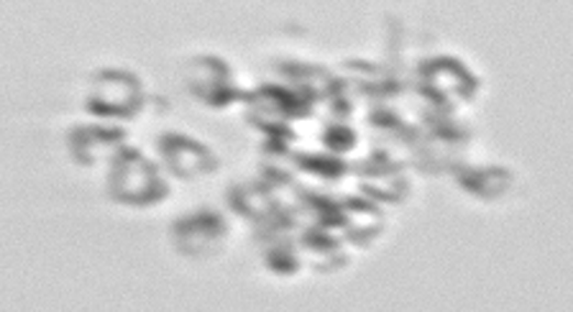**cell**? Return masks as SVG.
Here are the masks:
<instances>
[{
	"instance_id": "cell-1",
	"label": "cell",
	"mask_w": 573,
	"mask_h": 312,
	"mask_svg": "<svg viewBox=\"0 0 573 312\" xmlns=\"http://www.w3.org/2000/svg\"><path fill=\"white\" fill-rule=\"evenodd\" d=\"M108 192L115 202L133 208L154 205L167 198V185L159 177V171L139 152L121 146L113 154L111 175H108Z\"/></svg>"
},
{
	"instance_id": "cell-2",
	"label": "cell",
	"mask_w": 573,
	"mask_h": 312,
	"mask_svg": "<svg viewBox=\"0 0 573 312\" xmlns=\"http://www.w3.org/2000/svg\"><path fill=\"white\" fill-rule=\"evenodd\" d=\"M418 75H420L418 92L422 103L453 108V100H463V103H466V100L476 96V88H478L476 77L471 75L459 59H451V57L426 59L420 65Z\"/></svg>"
},
{
	"instance_id": "cell-3",
	"label": "cell",
	"mask_w": 573,
	"mask_h": 312,
	"mask_svg": "<svg viewBox=\"0 0 573 312\" xmlns=\"http://www.w3.org/2000/svg\"><path fill=\"white\" fill-rule=\"evenodd\" d=\"M144 105V90L131 73L106 69L92 80L88 111L103 119H133Z\"/></svg>"
},
{
	"instance_id": "cell-4",
	"label": "cell",
	"mask_w": 573,
	"mask_h": 312,
	"mask_svg": "<svg viewBox=\"0 0 573 312\" xmlns=\"http://www.w3.org/2000/svg\"><path fill=\"white\" fill-rule=\"evenodd\" d=\"M229 238L223 218L213 210H200V213L179 218L172 225V241H175L177 252L190 259H210V256L221 254Z\"/></svg>"
},
{
	"instance_id": "cell-5",
	"label": "cell",
	"mask_w": 573,
	"mask_h": 312,
	"mask_svg": "<svg viewBox=\"0 0 573 312\" xmlns=\"http://www.w3.org/2000/svg\"><path fill=\"white\" fill-rule=\"evenodd\" d=\"M185 85L208 108H225L241 98L239 90L233 88L229 65L223 59L210 57V54L187 62Z\"/></svg>"
},
{
	"instance_id": "cell-6",
	"label": "cell",
	"mask_w": 573,
	"mask_h": 312,
	"mask_svg": "<svg viewBox=\"0 0 573 312\" xmlns=\"http://www.w3.org/2000/svg\"><path fill=\"white\" fill-rule=\"evenodd\" d=\"M249 111L246 121H297L312 113L316 96L305 90H289L282 85H262L254 92L243 96Z\"/></svg>"
},
{
	"instance_id": "cell-7",
	"label": "cell",
	"mask_w": 573,
	"mask_h": 312,
	"mask_svg": "<svg viewBox=\"0 0 573 312\" xmlns=\"http://www.w3.org/2000/svg\"><path fill=\"white\" fill-rule=\"evenodd\" d=\"M159 154L167 169L179 179H200L216 171L213 152L190 136L162 134Z\"/></svg>"
},
{
	"instance_id": "cell-8",
	"label": "cell",
	"mask_w": 573,
	"mask_h": 312,
	"mask_svg": "<svg viewBox=\"0 0 573 312\" xmlns=\"http://www.w3.org/2000/svg\"><path fill=\"white\" fill-rule=\"evenodd\" d=\"M123 131L111 126H77L69 131V154L82 167H92L103 154H115L123 146Z\"/></svg>"
},
{
	"instance_id": "cell-9",
	"label": "cell",
	"mask_w": 573,
	"mask_h": 312,
	"mask_svg": "<svg viewBox=\"0 0 573 312\" xmlns=\"http://www.w3.org/2000/svg\"><path fill=\"white\" fill-rule=\"evenodd\" d=\"M341 213H343L341 229L345 231V238L356 246H368L384 229L382 210L368 198L343 200Z\"/></svg>"
},
{
	"instance_id": "cell-10",
	"label": "cell",
	"mask_w": 573,
	"mask_h": 312,
	"mask_svg": "<svg viewBox=\"0 0 573 312\" xmlns=\"http://www.w3.org/2000/svg\"><path fill=\"white\" fill-rule=\"evenodd\" d=\"M229 205L233 213L254 221V225L269 221V218H274L282 208H285L277 198H274V190L266 182L233 185L229 190Z\"/></svg>"
},
{
	"instance_id": "cell-11",
	"label": "cell",
	"mask_w": 573,
	"mask_h": 312,
	"mask_svg": "<svg viewBox=\"0 0 573 312\" xmlns=\"http://www.w3.org/2000/svg\"><path fill=\"white\" fill-rule=\"evenodd\" d=\"M461 190L474 194L478 200H497L513 187V171L502 167H463L453 169Z\"/></svg>"
},
{
	"instance_id": "cell-12",
	"label": "cell",
	"mask_w": 573,
	"mask_h": 312,
	"mask_svg": "<svg viewBox=\"0 0 573 312\" xmlns=\"http://www.w3.org/2000/svg\"><path fill=\"white\" fill-rule=\"evenodd\" d=\"M300 248L308 256L310 267L320 271V275H331V271L341 269L345 264V254L341 241L328 236L323 229H310L300 236Z\"/></svg>"
},
{
	"instance_id": "cell-13",
	"label": "cell",
	"mask_w": 573,
	"mask_h": 312,
	"mask_svg": "<svg viewBox=\"0 0 573 312\" xmlns=\"http://www.w3.org/2000/svg\"><path fill=\"white\" fill-rule=\"evenodd\" d=\"M300 198V210L305 215H310L312 221H316V229H341V221H343V213H341V202H335L331 198H326V194H318V192H305L300 190L297 192Z\"/></svg>"
},
{
	"instance_id": "cell-14",
	"label": "cell",
	"mask_w": 573,
	"mask_h": 312,
	"mask_svg": "<svg viewBox=\"0 0 573 312\" xmlns=\"http://www.w3.org/2000/svg\"><path fill=\"white\" fill-rule=\"evenodd\" d=\"M368 126H372L374 131H379V134H384V136H389L392 142H397L403 146H412V149L420 142L418 129H412L410 123H405L395 111H389V108H374V111L368 113Z\"/></svg>"
},
{
	"instance_id": "cell-15",
	"label": "cell",
	"mask_w": 573,
	"mask_h": 312,
	"mask_svg": "<svg viewBox=\"0 0 573 312\" xmlns=\"http://www.w3.org/2000/svg\"><path fill=\"white\" fill-rule=\"evenodd\" d=\"M285 77L293 85H297V90L310 92V96H323L326 85L333 80L331 73H326L323 67L318 65H302V62H287V65L279 67Z\"/></svg>"
},
{
	"instance_id": "cell-16",
	"label": "cell",
	"mask_w": 573,
	"mask_h": 312,
	"mask_svg": "<svg viewBox=\"0 0 573 312\" xmlns=\"http://www.w3.org/2000/svg\"><path fill=\"white\" fill-rule=\"evenodd\" d=\"M361 190H364L366 198H372V200H379V202H403L407 190H410V182H407L403 171H399V175L361 179Z\"/></svg>"
},
{
	"instance_id": "cell-17",
	"label": "cell",
	"mask_w": 573,
	"mask_h": 312,
	"mask_svg": "<svg viewBox=\"0 0 573 312\" xmlns=\"http://www.w3.org/2000/svg\"><path fill=\"white\" fill-rule=\"evenodd\" d=\"M264 264L274 271V275H279V277H293L295 271L300 269V259H297L295 246L289 244L285 236L266 241Z\"/></svg>"
},
{
	"instance_id": "cell-18",
	"label": "cell",
	"mask_w": 573,
	"mask_h": 312,
	"mask_svg": "<svg viewBox=\"0 0 573 312\" xmlns=\"http://www.w3.org/2000/svg\"><path fill=\"white\" fill-rule=\"evenodd\" d=\"M293 161L302 171H308L312 177L320 179H341L349 171V164L339 156H326V154H293Z\"/></svg>"
},
{
	"instance_id": "cell-19",
	"label": "cell",
	"mask_w": 573,
	"mask_h": 312,
	"mask_svg": "<svg viewBox=\"0 0 573 312\" xmlns=\"http://www.w3.org/2000/svg\"><path fill=\"white\" fill-rule=\"evenodd\" d=\"M353 171L361 179H372V177H387V175H399L403 171V161L392 159L389 152L384 149H376L374 154H368L366 159H361Z\"/></svg>"
},
{
	"instance_id": "cell-20",
	"label": "cell",
	"mask_w": 573,
	"mask_h": 312,
	"mask_svg": "<svg viewBox=\"0 0 573 312\" xmlns=\"http://www.w3.org/2000/svg\"><path fill=\"white\" fill-rule=\"evenodd\" d=\"M405 90V82L399 80L397 75H382V77H374V80H361L359 82V92H364L368 98H376V100H384V98H395L399 92Z\"/></svg>"
},
{
	"instance_id": "cell-21",
	"label": "cell",
	"mask_w": 573,
	"mask_h": 312,
	"mask_svg": "<svg viewBox=\"0 0 573 312\" xmlns=\"http://www.w3.org/2000/svg\"><path fill=\"white\" fill-rule=\"evenodd\" d=\"M323 144L331 154H349L356 146V131L345 126V123H331L323 134Z\"/></svg>"
},
{
	"instance_id": "cell-22",
	"label": "cell",
	"mask_w": 573,
	"mask_h": 312,
	"mask_svg": "<svg viewBox=\"0 0 573 312\" xmlns=\"http://www.w3.org/2000/svg\"><path fill=\"white\" fill-rule=\"evenodd\" d=\"M262 177L269 187H295L293 177H289V171L272 167V164H266V167L262 169Z\"/></svg>"
}]
</instances>
